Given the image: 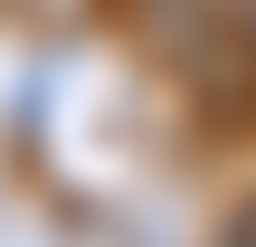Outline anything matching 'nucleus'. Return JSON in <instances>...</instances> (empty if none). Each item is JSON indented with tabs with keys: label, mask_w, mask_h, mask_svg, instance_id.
Masks as SVG:
<instances>
[{
	"label": "nucleus",
	"mask_w": 256,
	"mask_h": 247,
	"mask_svg": "<svg viewBox=\"0 0 256 247\" xmlns=\"http://www.w3.org/2000/svg\"><path fill=\"white\" fill-rule=\"evenodd\" d=\"M238 247H256V219H247V228H238Z\"/></svg>",
	"instance_id": "nucleus-1"
}]
</instances>
